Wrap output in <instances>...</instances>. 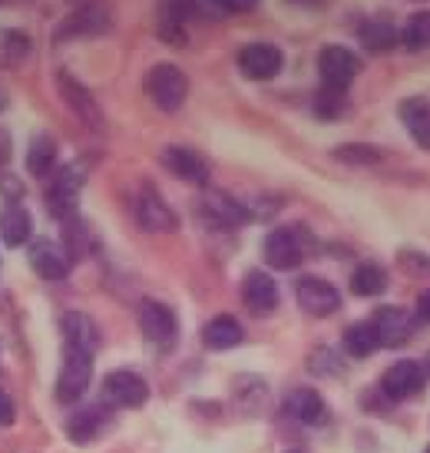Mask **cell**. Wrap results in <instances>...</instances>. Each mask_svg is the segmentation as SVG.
<instances>
[{"instance_id":"18","label":"cell","mask_w":430,"mask_h":453,"mask_svg":"<svg viewBox=\"0 0 430 453\" xmlns=\"http://www.w3.org/2000/svg\"><path fill=\"white\" fill-rule=\"evenodd\" d=\"M203 215L215 228H239L252 219V212L239 199L226 196V192H209L203 199Z\"/></svg>"},{"instance_id":"8","label":"cell","mask_w":430,"mask_h":453,"mask_svg":"<svg viewBox=\"0 0 430 453\" xmlns=\"http://www.w3.org/2000/svg\"><path fill=\"white\" fill-rule=\"evenodd\" d=\"M427 384V371L420 361H394L388 371H384V378H380V390L391 397V401H407V397H418L420 390Z\"/></svg>"},{"instance_id":"37","label":"cell","mask_w":430,"mask_h":453,"mask_svg":"<svg viewBox=\"0 0 430 453\" xmlns=\"http://www.w3.org/2000/svg\"><path fill=\"white\" fill-rule=\"evenodd\" d=\"M13 420H17V407H13V397L4 388H0V427H11Z\"/></svg>"},{"instance_id":"19","label":"cell","mask_w":430,"mask_h":453,"mask_svg":"<svg viewBox=\"0 0 430 453\" xmlns=\"http://www.w3.org/2000/svg\"><path fill=\"white\" fill-rule=\"evenodd\" d=\"M199 17L196 0H159V34L173 43L186 40V24Z\"/></svg>"},{"instance_id":"35","label":"cell","mask_w":430,"mask_h":453,"mask_svg":"<svg viewBox=\"0 0 430 453\" xmlns=\"http://www.w3.org/2000/svg\"><path fill=\"white\" fill-rule=\"evenodd\" d=\"M397 262L404 265V268L411 272V275H424V278H430V255L414 252V249H407V252L397 255Z\"/></svg>"},{"instance_id":"39","label":"cell","mask_w":430,"mask_h":453,"mask_svg":"<svg viewBox=\"0 0 430 453\" xmlns=\"http://www.w3.org/2000/svg\"><path fill=\"white\" fill-rule=\"evenodd\" d=\"M0 189H4V196H7V199H11L13 196V202L20 199V182H17V179H7V176H0Z\"/></svg>"},{"instance_id":"13","label":"cell","mask_w":430,"mask_h":453,"mask_svg":"<svg viewBox=\"0 0 430 453\" xmlns=\"http://www.w3.org/2000/svg\"><path fill=\"white\" fill-rule=\"evenodd\" d=\"M80 189H83V169H80V165H64V169L50 179V186H47V209H50L57 219H66V215L76 209Z\"/></svg>"},{"instance_id":"42","label":"cell","mask_w":430,"mask_h":453,"mask_svg":"<svg viewBox=\"0 0 430 453\" xmlns=\"http://www.w3.org/2000/svg\"><path fill=\"white\" fill-rule=\"evenodd\" d=\"M424 371H427V378H430V354H427V361H424Z\"/></svg>"},{"instance_id":"29","label":"cell","mask_w":430,"mask_h":453,"mask_svg":"<svg viewBox=\"0 0 430 453\" xmlns=\"http://www.w3.org/2000/svg\"><path fill=\"white\" fill-rule=\"evenodd\" d=\"M401 47L411 53L430 50V11H418L407 17L404 30H401Z\"/></svg>"},{"instance_id":"24","label":"cell","mask_w":430,"mask_h":453,"mask_svg":"<svg viewBox=\"0 0 430 453\" xmlns=\"http://www.w3.org/2000/svg\"><path fill=\"white\" fill-rule=\"evenodd\" d=\"M361 43H365L367 53H391L401 43V34L394 30L388 17H371L361 24Z\"/></svg>"},{"instance_id":"43","label":"cell","mask_w":430,"mask_h":453,"mask_svg":"<svg viewBox=\"0 0 430 453\" xmlns=\"http://www.w3.org/2000/svg\"><path fill=\"white\" fill-rule=\"evenodd\" d=\"M424 453H430V447H427V450H424Z\"/></svg>"},{"instance_id":"26","label":"cell","mask_w":430,"mask_h":453,"mask_svg":"<svg viewBox=\"0 0 430 453\" xmlns=\"http://www.w3.org/2000/svg\"><path fill=\"white\" fill-rule=\"evenodd\" d=\"M342 344H344V354H348V357H357V361H365V357H371L374 351H380V341H378V334H374L371 321H361V325L348 327L342 334Z\"/></svg>"},{"instance_id":"5","label":"cell","mask_w":430,"mask_h":453,"mask_svg":"<svg viewBox=\"0 0 430 453\" xmlns=\"http://www.w3.org/2000/svg\"><path fill=\"white\" fill-rule=\"evenodd\" d=\"M133 215H136V226L146 228V232H156V235L176 232L179 228V215L165 205V199L152 189V186H142V189L136 192V199H133Z\"/></svg>"},{"instance_id":"31","label":"cell","mask_w":430,"mask_h":453,"mask_svg":"<svg viewBox=\"0 0 430 453\" xmlns=\"http://www.w3.org/2000/svg\"><path fill=\"white\" fill-rule=\"evenodd\" d=\"M110 27V17L103 7H87V11H80L76 17H70V24L60 27V37H70V34H100Z\"/></svg>"},{"instance_id":"33","label":"cell","mask_w":430,"mask_h":453,"mask_svg":"<svg viewBox=\"0 0 430 453\" xmlns=\"http://www.w3.org/2000/svg\"><path fill=\"white\" fill-rule=\"evenodd\" d=\"M334 159H342L348 165H378L384 159V152L374 150V146H365V142H355V146H338Z\"/></svg>"},{"instance_id":"20","label":"cell","mask_w":430,"mask_h":453,"mask_svg":"<svg viewBox=\"0 0 430 453\" xmlns=\"http://www.w3.org/2000/svg\"><path fill=\"white\" fill-rule=\"evenodd\" d=\"M397 113H401V123H404V129L411 133V139L418 142L420 150L430 152V100L427 96H407V100L397 106Z\"/></svg>"},{"instance_id":"28","label":"cell","mask_w":430,"mask_h":453,"mask_svg":"<svg viewBox=\"0 0 430 453\" xmlns=\"http://www.w3.org/2000/svg\"><path fill=\"white\" fill-rule=\"evenodd\" d=\"M53 165H57V142L47 133L30 139V150H27V169H30V176H50Z\"/></svg>"},{"instance_id":"6","label":"cell","mask_w":430,"mask_h":453,"mask_svg":"<svg viewBox=\"0 0 430 453\" xmlns=\"http://www.w3.org/2000/svg\"><path fill=\"white\" fill-rule=\"evenodd\" d=\"M136 321H140L142 338H150L152 344H173L179 334L176 311L169 304L156 302V298H142L136 308Z\"/></svg>"},{"instance_id":"38","label":"cell","mask_w":430,"mask_h":453,"mask_svg":"<svg viewBox=\"0 0 430 453\" xmlns=\"http://www.w3.org/2000/svg\"><path fill=\"white\" fill-rule=\"evenodd\" d=\"M414 321L430 325V288H424L418 295V304H414Z\"/></svg>"},{"instance_id":"22","label":"cell","mask_w":430,"mask_h":453,"mask_svg":"<svg viewBox=\"0 0 430 453\" xmlns=\"http://www.w3.org/2000/svg\"><path fill=\"white\" fill-rule=\"evenodd\" d=\"M110 424V411H106V403H89L83 411H76L70 417V424H66V434H70V441L73 443H89L100 437V430Z\"/></svg>"},{"instance_id":"41","label":"cell","mask_w":430,"mask_h":453,"mask_svg":"<svg viewBox=\"0 0 430 453\" xmlns=\"http://www.w3.org/2000/svg\"><path fill=\"white\" fill-rule=\"evenodd\" d=\"M288 4H302V7H315V4H325V0H288Z\"/></svg>"},{"instance_id":"11","label":"cell","mask_w":430,"mask_h":453,"mask_svg":"<svg viewBox=\"0 0 430 453\" xmlns=\"http://www.w3.org/2000/svg\"><path fill=\"white\" fill-rule=\"evenodd\" d=\"M371 321V327H374V334H378L380 348H401V344H407L411 341V334H414V318L407 315L404 308H394V304H384V308H378L374 315L367 318Z\"/></svg>"},{"instance_id":"23","label":"cell","mask_w":430,"mask_h":453,"mask_svg":"<svg viewBox=\"0 0 430 453\" xmlns=\"http://www.w3.org/2000/svg\"><path fill=\"white\" fill-rule=\"evenodd\" d=\"M242 341H245V327L232 315H215L203 327V344L209 351H228V348H239Z\"/></svg>"},{"instance_id":"15","label":"cell","mask_w":430,"mask_h":453,"mask_svg":"<svg viewBox=\"0 0 430 453\" xmlns=\"http://www.w3.org/2000/svg\"><path fill=\"white\" fill-rule=\"evenodd\" d=\"M60 331H64V341H66V351H80V354H93L100 351V327H96V321L89 315H83V311H66L64 318H60Z\"/></svg>"},{"instance_id":"7","label":"cell","mask_w":430,"mask_h":453,"mask_svg":"<svg viewBox=\"0 0 430 453\" xmlns=\"http://www.w3.org/2000/svg\"><path fill=\"white\" fill-rule=\"evenodd\" d=\"M318 73L321 83L331 89H348V83L361 73V57L348 47H325L318 53Z\"/></svg>"},{"instance_id":"17","label":"cell","mask_w":430,"mask_h":453,"mask_svg":"<svg viewBox=\"0 0 430 453\" xmlns=\"http://www.w3.org/2000/svg\"><path fill=\"white\" fill-rule=\"evenodd\" d=\"M242 298H245V304L252 308L255 315H272L281 302L275 278L268 272H258V268H252L249 275L242 278Z\"/></svg>"},{"instance_id":"25","label":"cell","mask_w":430,"mask_h":453,"mask_svg":"<svg viewBox=\"0 0 430 453\" xmlns=\"http://www.w3.org/2000/svg\"><path fill=\"white\" fill-rule=\"evenodd\" d=\"M30 212H27L24 205H17V202H11V205H4L0 209V235H4V242L7 245H24L27 239H30Z\"/></svg>"},{"instance_id":"10","label":"cell","mask_w":430,"mask_h":453,"mask_svg":"<svg viewBox=\"0 0 430 453\" xmlns=\"http://www.w3.org/2000/svg\"><path fill=\"white\" fill-rule=\"evenodd\" d=\"M103 397L116 407H142L150 401V384L136 371H110L103 380Z\"/></svg>"},{"instance_id":"9","label":"cell","mask_w":430,"mask_h":453,"mask_svg":"<svg viewBox=\"0 0 430 453\" xmlns=\"http://www.w3.org/2000/svg\"><path fill=\"white\" fill-rule=\"evenodd\" d=\"M159 159H163V165L173 176L182 179V182H189V186H205L209 176H212L209 159H205L203 152L189 150V146H165V150L159 152Z\"/></svg>"},{"instance_id":"12","label":"cell","mask_w":430,"mask_h":453,"mask_svg":"<svg viewBox=\"0 0 430 453\" xmlns=\"http://www.w3.org/2000/svg\"><path fill=\"white\" fill-rule=\"evenodd\" d=\"M89 378H93V357L80 351H66L64 371H60V380H57V401L76 403L87 394Z\"/></svg>"},{"instance_id":"40","label":"cell","mask_w":430,"mask_h":453,"mask_svg":"<svg viewBox=\"0 0 430 453\" xmlns=\"http://www.w3.org/2000/svg\"><path fill=\"white\" fill-rule=\"evenodd\" d=\"M11 159V136H7V129H0V169L7 165Z\"/></svg>"},{"instance_id":"16","label":"cell","mask_w":430,"mask_h":453,"mask_svg":"<svg viewBox=\"0 0 430 453\" xmlns=\"http://www.w3.org/2000/svg\"><path fill=\"white\" fill-rule=\"evenodd\" d=\"M30 265H34V272L40 278H47V281H64L70 275V252H66V245L53 239H37L30 245Z\"/></svg>"},{"instance_id":"34","label":"cell","mask_w":430,"mask_h":453,"mask_svg":"<svg viewBox=\"0 0 430 453\" xmlns=\"http://www.w3.org/2000/svg\"><path fill=\"white\" fill-rule=\"evenodd\" d=\"M344 106H348V100H344V89L321 87V93L315 96V113L321 116V119H338V116L344 113Z\"/></svg>"},{"instance_id":"30","label":"cell","mask_w":430,"mask_h":453,"mask_svg":"<svg viewBox=\"0 0 430 453\" xmlns=\"http://www.w3.org/2000/svg\"><path fill=\"white\" fill-rule=\"evenodd\" d=\"M30 53V37L20 30H0V66H20Z\"/></svg>"},{"instance_id":"36","label":"cell","mask_w":430,"mask_h":453,"mask_svg":"<svg viewBox=\"0 0 430 453\" xmlns=\"http://www.w3.org/2000/svg\"><path fill=\"white\" fill-rule=\"evenodd\" d=\"M222 13H249L258 7V0H212Z\"/></svg>"},{"instance_id":"14","label":"cell","mask_w":430,"mask_h":453,"mask_svg":"<svg viewBox=\"0 0 430 453\" xmlns=\"http://www.w3.org/2000/svg\"><path fill=\"white\" fill-rule=\"evenodd\" d=\"M285 66V53L275 43H249L239 50V70L249 80H275Z\"/></svg>"},{"instance_id":"1","label":"cell","mask_w":430,"mask_h":453,"mask_svg":"<svg viewBox=\"0 0 430 453\" xmlns=\"http://www.w3.org/2000/svg\"><path fill=\"white\" fill-rule=\"evenodd\" d=\"M262 252H265V262L272 265V268L291 272V268H298V265L311 255V235L298 226L275 228V232H268L265 235Z\"/></svg>"},{"instance_id":"32","label":"cell","mask_w":430,"mask_h":453,"mask_svg":"<svg viewBox=\"0 0 430 453\" xmlns=\"http://www.w3.org/2000/svg\"><path fill=\"white\" fill-rule=\"evenodd\" d=\"M344 367H348L344 357L338 351H331V348H318V351H311V357H308V371L318 374V378H342Z\"/></svg>"},{"instance_id":"4","label":"cell","mask_w":430,"mask_h":453,"mask_svg":"<svg viewBox=\"0 0 430 453\" xmlns=\"http://www.w3.org/2000/svg\"><path fill=\"white\" fill-rule=\"evenodd\" d=\"M57 87H60V96H64V103L70 106V113H73L83 127L96 129V133L106 129V116H103L100 103L93 100V93H89L73 73H66V70L57 73Z\"/></svg>"},{"instance_id":"27","label":"cell","mask_w":430,"mask_h":453,"mask_svg":"<svg viewBox=\"0 0 430 453\" xmlns=\"http://www.w3.org/2000/svg\"><path fill=\"white\" fill-rule=\"evenodd\" d=\"M384 288H388V272L378 262H361L351 272V291L357 298H374Z\"/></svg>"},{"instance_id":"21","label":"cell","mask_w":430,"mask_h":453,"mask_svg":"<svg viewBox=\"0 0 430 453\" xmlns=\"http://www.w3.org/2000/svg\"><path fill=\"white\" fill-rule=\"evenodd\" d=\"M281 411L298 424H318L325 417V401L315 388H291L281 401Z\"/></svg>"},{"instance_id":"3","label":"cell","mask_w":430,"mask_h":453,"mask_svg":"<svg viewBox=\"0 0 430 453\" xmlns=\"http://www.w3.org/2000/svg\"><path fill=\"white\" fill-rule=\"evenodd\" d=\"M295 298H298V308L311 318H328L342 308V291L318 275L298 278L295 281Z\"/></svg>"},{"instance_id":"2","label":"cell","mask_w":430,"mask_h":453,"mask_svg":"<svg viewBox=\"0 0 430 453\" xmlns=\"http://www.w3.org/2000/svg\"><path fill=\"white\" fill-rule=\"evenodd\" d=\"M146 93L163 113H176L189 96V76L182 73L176 64H156L146 73Z\"/></svg>"}]
</instances>
